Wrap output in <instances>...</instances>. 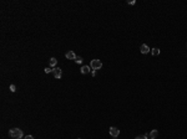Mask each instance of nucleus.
<instances>
[{
    "instance_id": "9",
    "label": "nucleus",
    "mask_w": 187,
    "mask_h": 139,
    "mask_svg": "<svg viewBox=\"0 0 187 139\" xmlns=\"http://www.w3.org/2000/svg\"><path fill=\"white\" fill-rule=\"evenodd\" d=\"M56 64H58V60H56L55 57H51V59H50V66H51V67H54V68H55Z\"/></svg>"
},
{
    "instance_id": "1",
    "label": "nucleus",
    "mask_w": 187,
    "mask_h": 139,
    "mask_svg": "<svg viewBox=\"0 0 187 139\" xmlns=\"http://www.w3.org/2000/svg\"><path fill=\"white\" fill-rule=\"evenodd\" d=\"M9 135L14 139H21L23 138V130L19 129V128H12L9 132Z\"/></svg>"
},
{
    "instance_id": "7",
    "label": "nucleus",
    "mask_w": 187,
    "mask_h": 139,
    "mask_svg": "<svg viewBox=\"0 0 187 139\" xmlns=\"http://www.w3.org/2000/svg\"><path fill=\"white\" fill-rule=\"evenodd\" d=\"M157 135H158V132L156 130V129L151 130V132H150V134H148V137L151 138V139H156V138H157Z\"/></svg>"
},
{
    "instance_id": "5",
    "label": "nucleus",
    "mask_w": 187,
    "mask_h": 139,
    "mask_svg": "<svg viewBox=\"0 0 187 139\" xmlns=\"http://www.w3.org/2000/svg\"><path fill=\"white\" fill-rule=\"evenodd\" d=\"M65 57H66L67 60H74V61H75V59H76L77 56L75 55V52H74V51H69V52H66Z\"/></svg>"
},
{
    "instance_id": "16",
    "label": "nucleus",
    "mask_w": 187,
    "mask_h": 139,
    "mask_svg": "<svg viewBox=\"0 0 187 139\" xmlns=\"http://www.w3.org/2000/svg\"><path fill=\"white\" fill-rule=\"evenodd\" d=\"M135 3H136V1H135V0H131V1H129V4H130V5H134Z\"/></svg>"
},
{
    "instance_id": "4",
    "label": "nucleus",
    "mask_w": 187,
    "mask_h": 139,
    "mask_svg": "<svg viewBox=\"0 0 187 139\" xmlns=\"http://www.w3.org/2000/svg\"><path fill=\"white\" fill-rule=\"evenodd\" d=\"M53 72H54V76H55V78H61V76H62V72H61V68L59 67H55L53 68Z\"/></svg>"
},
{
    "instance_id": "15",
    "label": "nucleus",
    "mask_w": 187,
    "mask_h": 139,
    "mask_svg": "<svg viewBox=\"0 0 187 139\" xmlns=\"http://www.w3.org/2000/svg\"><path fill=\"white\" fill-rule=\"evenodd\" d=\"M25 139H34V137L33 135H26V137H25Z\"/></svg>"
},
{
    "instance_id": "10",
    "label": "nucleus",
    "mask_w": 187,
    "mask_h": 139,
    "mask_svg": "<svg viewBox=\"0 0 187 139\" xmlns=\"http://www.w3.org/2000/svg\"><path fill=\"white\" fill-rule=\"evenodd\" d=\"M151 52H152L153 56H157V55H160V50H158V48H152Z\"/></svg>"
},
{
    "instance_id": "11",
    "label": "nucleus",
    "mask_w": 187,
    "mask_h": 139,
    "mask_svg": "<svg viewBox=\"0 0 187 139\" xmlns=\"http://www.w3.org/2000/svg\"><path fill=\"white\" fill-rule=\"evenodd\" d=\"M75 62H76V64H82V57H80V56H77L76 59H75Z\"/></svg>"
},
{
    "instance_id": "8",
    "label": "nucleus",
    "mask_w": 187,
    "mask_h": 139,
    "mask_svg": "<svg viewBox=\"0 0 187 139\" xmlns=\"http://www.w3.org/2000/svg\"><path fill=\"white\" fill-rule=\"evenodd\" d=\"M90 70H92L90 66H82V67H81V73L86 75V73H89V72H90Z\"/></svg>"
},
{
    "instance_id": "13",
    "label": "nucleus",
    "mask_w": 187,
    "mask_h": 139,
    "mask_svg": "<svg viewBox=\"0 0 187 139\" xmlns=\"http://www.w3.org/2000/svg\"><path fill=\"white\" fill-rule=\"evenodd\" d=\"M10 91H11V92H15V91H16L15 85H11V86H10Z\"/></svg>"
},
{
    "instance_id": "17",
    "label": "nucleus",
    "mask_w": 187,
    "mask_h": 139,
    "mask_svg": "<svg viewBox=\"0 0 187 139\" xmlns=\"http://www.w3.org/2000/svg\"><path fill=\"white\" fill-rule=\"evenodd\" d=\"M77 139H79V138H77Z\"/></svg>"
},
{
    "instance_id": "2",
    "label": "nucleus",
    "mask_w": 187,
    "mask_h": 139,
    "mask_svg": "<svg viewBox=\"0 0 187 139\" xmlns=\"http://www.w3.org/2000/svg\"><path fill=\"white\" fill-rule=\"evenodd\" d=\"M90 67L92 68V70H100L102 67V62L100 61V60H97V59H95V60H91V64H90Z\"/></svg>"
},
{
    "instance_id": "3",
    "label": "nucleus",
    "mask_w": 187,
    "mask_h": 139,
    "mask_svg": "<svg viewBox=\"0 0 187 139\" xmlns=\"http://www.w3.org/2000/svg\"><path fill=\"white\" fill-rule=\"evenodd\" d=\"M109 132H110V135L114 137V138H117L118 134H120V130H118L116 127H111V128L109 129Z\"/></svg>"
},
{
    "instance_id": "12",
    "label": "nucleus",
    "mask_w": 187,
    "mask_h": 139,
    "mask_svg": "<svg viewBox=\"0 0 187 139\" xmlns=\"http://www.w3.org/2000/svg\"><path fill=\"white\" fill-rule=\"evenodd\" d=\"M147 138H150V137H148V134H145V135H140V137H136L135 139H147Z\"/></svg>"
},
{
    "instance_id": "14",
    "label": "nucleus",
    "mask_w": 187,
    "mask_h": 139,
    "mask_svg": "<svg viewBox=\"0 0 187 139\" xmlns=\"http://www.w3.org/2000/svg\"><path fill=\"white\" fill-rule=\"evenodd\" d=\"M44 71H45V73H49V72H51L53 70H51V68H47V67H46L45 70H44Z\"/></svg>"
},
{
    "instance_id": "6",
    "label": "nucleus",
    "mask_w": 187,
    "mask_h": 139,
    "mask_svg": "<svg viewBox=\"0 0 187 139\" xmlns=\"http://www.w3.org/2000/svg\"><path fill=\"white\" fill-rule=\"evenodd\" d=\"M140 50H141V53H143V55H146V53H148V52H150V47L146 45V43H143V45H141Z\"/></svg>"
}]
</instances>
